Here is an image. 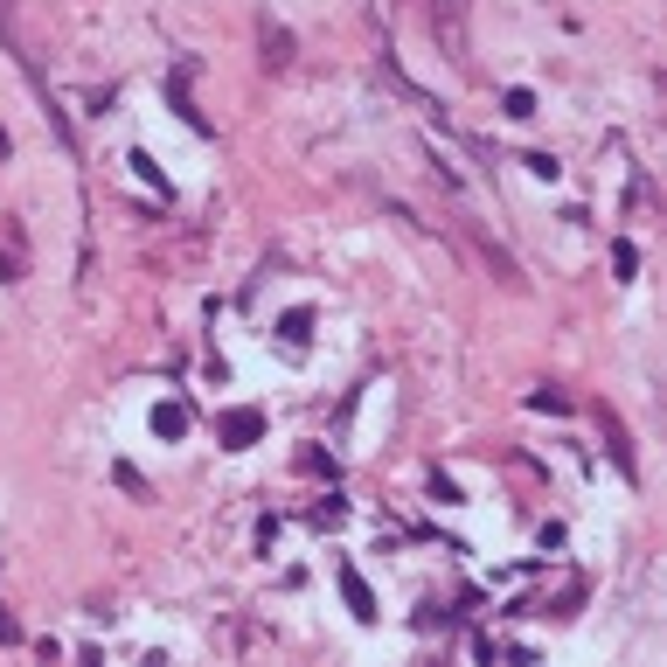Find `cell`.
<instances>
[{
    "instance_id": "9",
    "label": "cell",
    "mask_w": 667,
    "mask_h": 667,
    "mask_svg": "<svg viewBox=\"0 0 667 667\" xmlns=\"http://www.w3.org/2000/svg\"><path fill=\"white\" fill-rule=\"evenodd\" d=\"M0 160H7V126H0Z\"/></svg>"
},
{
    "instance_id": "2",
    "label": "cell",
    "mask_w": 667,
    "mask_h": 667,
    "mask_svg": "<svg viewBox=\"0 0 667 667\" xmlns=\"http://www.w3.org/2000/svg\"><path fill=\"white\" fill-rule=\"evenodd\" d=\"M334 577H341V598H348V612H355V619L369 626V619H376V591L362 584V570H355V563H341Z\"/></svg>"
},
{
    "instance_id": "6",
    "label": "cell",
    "mask_w": 667,
    "mask_h": 667,
    "mask_svg": "<svg viewBox=\"0 0 667 667\" xmlns=\"http://www.w3.org/2000/svg\"><path fill=\"white\" fill-rule=\"evenodd\" d=\"M605 431H612V459H619V473L633 480V452H626V431H619V417H605Z\"/></svg>"
},
{
    "instance_id": "3",
    "label": "cell",
    "mask_w": 667,
    "mask_h": 667,
    "mask_svg": "<svg viewBox=\"0 0 667 667\" xmlns=\"http://www.w3.org/2000/svg\"><path fill=\"white\" fill-rule=\"evenodd\" d=\"M438 35L452 42V56L466 49V0H438Z\"/></svg>"
},
{
    "instance_id": "1",
    "label": "cell",
    "mask_w": 667,
    "mask_h": 667,
    "mask_svg": "<svg viewBox=\"0 0 667 667\" xmlns=\"http://www.w3.org/2000/svg\"><path fill=\"white\" fill-rule=\"evenodd\" d=\"M216 438H223L230 452H244V445H258V438H265V410H223V424H216Z\"/></svg>"
},
{
    "instance_id": "4",
    "label": "cell",
    "mask_w": 667,
    "mask_h": 667,
    "mask_svg": "<svg viewBox=\"0 0 667 667\" xmlns=\"http://www.w3.org/2000/svg\"><path fill=\"white\" fill-rule=\"evenodd\" d=\"M153 431H160V438H181V431H188V403H160V410H153Z\"/></svg>"
},
{
    "instance_id": "7",
    "label": "cell",
    "mask_w": 667,
    "mask_h": 667,
    "mask_svg": "<svg viewBox=\"0 0 667 667\" xmlns=\"http://www.w3.org/2000/svg\"><path fill=\"white\" fill-rule=\"evenodd\" d=\"M529 410H570V397H563V390H535Z\"/></svg>"
},
{
    "instance_id": "8",
    "label": "cell",
    "mask_w": 667,
    "mask_h": 667,
    "mask_svg": "<svg viewBox=\"0 0 667 667\" xmlns=\"http://www.w3.org/2000/svg\"><path fill=\"white\" fill-rule=\"evenodd\" d=\"M508 119H535V98H529V91H508Z\"/></svg>"
},
{
    "instance_id": "5",
    "label": "cell",
    "mask_w": 667,
    "mask_h": 667,
    "mask_svg": "<svg viewBox=\"0 0 667 667\" xmlns=\"http://www.w3.org/2000/svg\"><path fill=\"white\" fill-rule=\"evenodd\" d=\"M265 63H271V70H285V63H292V35H285V28H271V21H265Z\"/></svg>"
}]
</instances>
